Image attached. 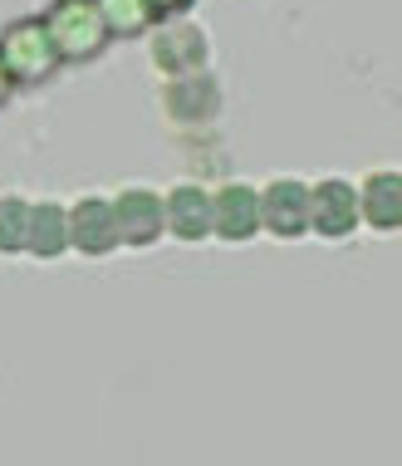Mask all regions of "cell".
I'll return each mask as SVG.
<instances>
[{
    "label": "cell",
    "mask_w": 402,
    "mask_h": 466,
    "mask_svg": "<svg viewBox=\"0 0 402 466\" xmlns=\"http://www.w3.org/2000/svg\"><path fill=\"white\" fill-rule=\"evenodd\" d=\"M40 20H45V35L55 45L59 65H89L108 45L104 15H98L94 0H49V10Z\"/></svg>",
    "instance_id": "6da1fadb"
},
{
    "label": "cell",
    "mask_w": 402,
    "mask_h": 466,
    "mask_svg": "<svg viewBox=\"0 0 402 466\" xmlns=\"http://www.w3.org/2000/svg\"><path fill=\"white\" fill-rule=\"evenodd\" d=\"M0 69H5L10 84H45L49 74L59 69V55L45 35V20H15L5 35H0Z\"/></svg>",
    "instance_id": "7a4b0ae2"
},
{
    "label": "cell",
    "mask_w": 402,
    "mask_h": 466,
    "mask_svg": "<svg viewBox=\"0 0 402 466\" xmlns=\"http://www.w3.org/2000/svg\"><path fill=\"white\" fill-rule=\"evenodd\" d=\"M206 59H211V40H206V30H201V25L182 20V15L153 25V65L167 74V79L206 69Z\"/></svg>",
    "instance_id": "3957f363"
},
{
    "label": "cell",
    "mask_w": 402,
    "mask_h": 466,
    "mask_svg": "<svg viewBox=\"0 0 402 466\" xmlns=\"http://www.w3.org/2000/svg\"><path fill=\"white\" fill-rule=\"evenodd\" d=\"M256 201H260V231L280 236V241H295V236L309 231V182L275 177L256 187Z\"/></svg>",
    "instance_id": "277c9868"
},
{
    "label": "cell",
    "mask_w": 402,
    "mask_h": 466,
    "mask_svg": "<svg viewBox=\"0 0 402 466\" xmlns=\"http://www.w3.org/2000/svg\"><path fill=\"white\" fill-rule=\"evenodd\" d=\"M309 231L324 241H344L358 231V187L344 177H324L309 187Z\"/></svg>",
    "instance_id": "5b68a950"
},
{
    "label": "cell",
    "mask_w": 402,
    "mask_h": 466,
    "mask_svg": "<svg viewBox=\"0 0 402 466\" xmlns=\"http://www.w3.org/2000/svg\"><path fill=\"white\" fill-rule=\"evenodd\" d=\"M113 201V226H118V246L147 250L162 241V192L153 187H123Z\"/></svg>",
    "instance_id": "8992f818"
},
{
    "label": "cell",
    "mask_w": 402,
    "mask_h": 466,
    "mask_svg": "<svg viewBox=\"0 0 402 466\" xmlns=\"http://www.w3.org/2000/svg\"><path fill=\"white\" fill-rule=\"evenodd\" d=\"M162 236L182 246L211 241V192L196 182H177L172 192H162Z\"/></svg>",
    "instance_id": "52a82bcc"
},
{
    "label": "cell",
    "mask_w": 402,
    "mask_h": 466,
    "mask_svg": "<svg viewBox=\"0 0 402 466\" xmlns=\"http://www.w3.org/2000/svg\"><path fill=\"white\" fill-rule=\"evenodd\" d=\"M260 231V201L250 182H221L211 192V236L226 246H241Z\"/></svg>",
    "instance_id": "ba28073f"
},
{
    "label": "cell",
    "mask_w": 402,
    "mask_h": 466,
    "mask_svg": "<svg viewBox=\"0 0 402 466\" xmlns=\"http://www.w3.org/2000/svg\"><path fill=\"white\" fill-rule=\"evenodd\" d=\"M65 217H69V250H79L89 260L118 250V226H113L108 197H79L74 207H65Z\"/></svg>",
    "instance_id": "9c48e42d"
},
{
    "label": "cell",
    "mask_w": 402,
    "mask_h": 466,
    "mask_svg": "<svg viewBox=\"0 0 402 466\" xmlns=\"http://www.w3.org/2000/svg\"><path fill=\"white\" fill-rule=\"evenodd\" d=\"M162 108H167V118L172 123H206V118H216V108H221V89H216V79H211L206 69H196V74H177V79H167L162 84Z\"/></svg>",
    "instance_id": "30bf717a"
},
{
    "label": "cell",
    "mask_w": 402,
    "mask_h": 466,
    "mask_svg": "<svg viewBox=\"0 0 402 466\" xmlns=\"http://www.w3.org/2000/svg\"><path fill=\"white\" fill-rule=\"evenodd\" d=\"M358 226L368 231H397L402 226V177L397 172H368L358 187Z\"/></svg>",
    "instance_id": "8fae6325"
},
{
    "label": "cell",
    "mask_w": 402,
    "mask_h": 466,
    "mask_svg": "<svg viewBox=\"0 0 402 466\" xmlns=\"http://www.w3.org/2000/svg\"><path fill=\"white\" fill-rule=\"evenodd\" d=\"M69 250V217L59 201H30V221H25V256L35 260H59Z\"/></svg>",
    "instance_id": "7c38bea8"
},
{
    "label": "cell",
    "mask_w": 402,
    "mask_h": 466,
    "mask_svg": "<svg viewBox=\"0 0 402 466\" xmlns=\"http://www.w3.org/2000/svg\"><path fill=\"white\" fill-rule=\"evenodd\" d=\"M98 15H104V30L108 40H137V35L153 30V10H147V0H94Z\"/></svg>",
    "instance_id": "4fadbf2b"
},
{
    "label": "cell",
    "mask_w": 402,
    "mask_h": 466,
    "mask_svg": "<svg viewBox=\"0 0 402 466\" xmlns=\"http://www.w3.org/2000/svg\"><path fill=\"white\" fill-rule=\"evenodd\" d=\"M25 221H30V201L0 197V256H25Z\"/></svg>",
    "instance_id": "5bb4252c"
},
{
    "label": "cell",
    "mask_w": 402,
    "mask_h": 466,
    "mask_svg": "<svg viewBox=\"0 0 402 466\" xmlns=\"http://www.w3.org/2000/svg\"><path fill=\"white\" fill-rule=\"evenodd\" d=\"M196 0H147V10H153V20H177V15H186Z\"/></svg>",
    "instance_id": "9a60e30c"
},
{
    "label": "cell",
    "mask_w": 402,
    "mask_h": 466,
    "mask_svg": "<svg viewBox=\"0 0 402 466\" xmlns=\"http://www.w3.org/2000/svg\"><path fill=\"white\" fill-rule=\"evenodd\" d=\"M10 94H15V84H10V79H5V69H0V108L10 104Z\"/></svg>",
    "instance_id": "2e32d148"
}]
</instances>
